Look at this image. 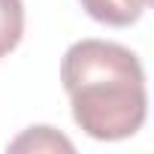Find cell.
<instances>
[{"label":"cell","instance_id":"cell-1","mask_svg":"<svg viewBox=\"0 0 154 154\" xmlns=\"http://www.w3.org/2000/svg\"><path fill=\"white\" fill-rule=\"evenodd\" d=\"M60 82L72 118L91 139L118 142L142 130L148 115L139 57L106 39H79L60 60Z\"/></svg>","mask_w":154,"mask_h":154},{"label":"cell","instance_id":"cell-2","mask_svg":"<svg viewBox=\"0 0 154 154\" xmlns=\"http://www.w3.org/2000/svg\"><path fill=\"white\" fill-rule=\"evenodd\" d=\"M79 3L94 21L109 24V27H127L139 21L148 0H79Z\"/></svg>","mask_w":154,"mask_h":154},{"label":"cell","instance_id":"cell-3","mask_svg":"<svg viewBox=\"0 0 154 154\" xmlns=\"http://www.w3.org/2000/svg\"><path fill=\"white\" fill-rule=\"evenodd\" d=\"M24 36V3L21 0H0V57L18 48Z\"/></svg>","mask_w":154,"mask_h":154},{"label":"cell","instance_id":"cell-4","mask_svg":"<svg viewBox=\"0 0 154 154\" xmlns=\"http://www.w3.org/2000/svg\"><path fill=\"white\" fill-rule=\"evenodd\" d=\"M9 151H72V142L57 130L39 124V127H27L18 139H12Z\"/></svg>","mask_w":154,"mask_h":154}]
</instances>
